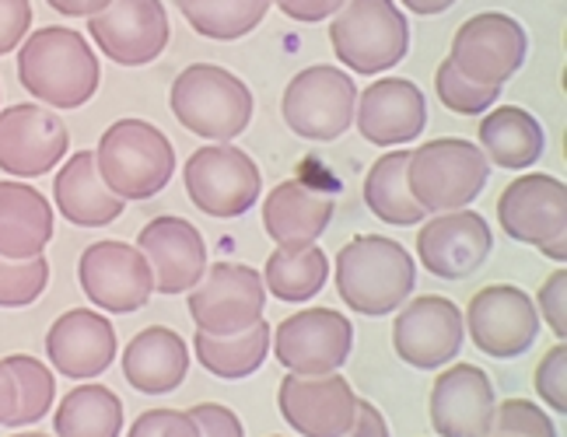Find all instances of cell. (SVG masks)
Listing matches in <instances>:
<instances>
[{"mask_svg":"<svg viewBox=\"0 0 567 437\" xmlns=\"http://www.w3.org/2000/svg\"><path fill=\"white\" fill-rule=\"evenodd\" d=\"M18 81L29 95L56 113H71L92 102L102 81L99 56L92 42L78 29H35L18 50Z\"/></svg>","mask_w":567,"mask_h":437,"instance_id":"1","label":"cell"},{"mask_svg":"<svg viewBox=\"0 0 567 437\" xmlns=\"http://www.w3.org/2000/svg\"><path fill=\"white\" fill-rule=\"evenodd\" d=\"M417 259L385 235H358L337 252V291L351 312L382 319L410 301Z\"/></svg>","mask_w":567,"mask_h":437,"instance_id":"2","label":"cell"},{"mask_svg":"<svg viewBox=\"0 0 567 437\" xmlns=\"http://www.w3.org/2000/svg\"><path fill=\"white\" fill-rule=\"evenodd\" d=\"M95 165L120 200H155L176 171V147L147 119H116L99 137Z\"/></svg>","mask_w":567,"mask_h":437,"instance_id":"3","label":"cell"},{"mask_svg":"<svg viewBox=\"0 0 567 437\" xmlns=\"http://www.w3.org/2000/svg\"><path fill=\"white\" fill-rule=\"evenodd\" d=\"M172 116H176L193 137L228 144L243 137L252 123V92L249 84L217 67V63H193L172 81Z\"/></svg>","mask_w":567,"mask_h":437,"instance_id":"4","label":"cell"},{"mask_svg":"<svg viewBox=\"0 0 567 437\" xmlns=\"http://www.w3.org/2000/svg\"><path fill=\"white\" fill-rule=\"evenodd\" d=\"M491 179V162L480 144L466 137L424 141L410 150L406 189L424 214H445L470 207Z\"/></svg>","mask_w":567,"mask_h":437,"instance_id":"5","label":"cell"},{"mask_svg":"<svg viewBox=\"0 0 567 437\" xmlns=\"http://www.w3.org/2000/svg\"><path fill=\"white\" fill-rule=\"evenodd\" d=\"M333 56L354 74H385L410 50V25L396 0H343L330 25Z\"/></svg>","mask_w":567,"mask_h":437,"instance_id":"6","label":"cell"},{"mask_svg":"<svg viewBox=\"0 0 567 437\" xmlns=\"http://www.w3.org/2000/svg\"><path fill=\"white\" fill-rule=\"evenodd\" d=\"M358 84L354 77L333 67V63H316L291 77L284 87L280 113L291 134L312 144H333L354 126Z\"/></svg>","mask_w":567,"mask_h":437,"instance_id":"7","label":"cell"},{"mask_svg":"<svg viewBox=\"0 0 567 437\" xmlns=\"http://www.w3.org/2000/svg\"><path fill=\"white\" fill-rule=\"evenodd\" d=\"M183 183L193 207L204 210L207 217H221V221L249 214L264 196L259 165L235 144L196 147L183 168Z\"/></svg>","mask_w":567,"mask_h":437,"instance_id":"8","label":"cell"},{"mask_svg":"<svg viewBox=\"0 0 567 437\" xmlns=\"http://www.w3.org/2000/svg\"><path fill=\"white\" fill-rule=\"evenodd\" d=\"M189 319L207 336H238L264 319L267 288L246 262H214L189 291Z\"/></svg>","mask_w":567,"mask_h":437,"instance_id":"9","label":"cell"},{"mask_svg":"<svg viewBox=\"0 0 567 437\" xmlns=\"http://www.w3.org/2000/svg\"><path fill=\"white\" fill-rule=\"evenodd\" d=\"M270 350L295 375H333L354 350V325L337 309H305L270 330Z\"/></svg>","mask_w":567,"mask_h":437,"instance_id":"10","label":"cell"},{"mask_svg":"<svg viewBox=\"0 0 567 437\" xmlns=\"http://www.w3.org/2000/svg\"><path fill=\"white\" fill-rule=\"evenodd\" d=\"M463 325L480 354L494 361H512L529 354V346L536 343L539 312L536 301L515 283H491V288L470 298Z\"/></svg>","mask_w":567,"mask_h":437,"instance_id":"11","label":"cell"},{"mask_svg":"<svg viewBox=\"0 0 567 437\" xmlns=\"http://www.w3.org/2000/svg\"><path fill=\"white\" fill-rule=\"evenodd\" d=\"M78 283L84 298L109 315L141 312L155 294V277H151L144 252L116 238H105L81 252Z\"/></svg>","mask_w":567,"mask_h":437,"instance_id":"12","label":"cell"},{"mask_svg":"<svg viewBox=\"0 0 567 437\" xmlns=\"http://www.w3.org/2000/svg\"><path fill=\"white\" fill-rule=\"evenodd\" d=\"M529 56V35L522 21L501 11H484L466 18L452 35L449 60L455 71L476 84L505 87V81L526 63Z\"/></svg>","mask_w":567,"mask_h":437,"instance_id":"13","label":"cell"},{"mask_svg":"<svg viewBox=\"0 0 567 437\" xmlns=\"http://www.w3.org/2000/svg\"><path fill=\"white\" fill-rule=\"evenodd\" d=\"M466 325L460 304L442 294H421L403 301L392 322V350L417 371H439L460 357Z\"/></svg>","mask_w":567,"mask_h":437,"instance_id":"14","label":"cell"},{"mask_svg":"<svg viewBox=\"0 0 567 437\" xmlns=\"http://www.w3.org/2000/svg\"><path fill=\"white\" fill-rule=\"evenodd\" d=\"M71 147L68 123L56 108L42 102H25L0 108V168L14 179L50 175Z\"/></svg>","mask_w":567,"mask_h":437,"instance_id":"15","label":"cell"},{"mask_svg":"<svg viewBox=\"0 0 567 437\" xmlns=\"http://www.w3.org/2000/svg\"><path fill=\"white\" fill-rule=\"evenodd\" d=\"M89 32L95 46L120 67H147L165 53L172 39L162 0H109L89 18Z\"/></svg>","mask_w":567,"mask_h":437,"instance_id":"16","label":"cell"},{"mask_svg":"<svg viewBox=\"0 0 567 437\" xmlns=\"http://www.w3.org/2000/svg\"><path fill=\"white\" fill-rule=\"evenodd\" d=\"M280 417L301 437H343L354 424L358 392L340 371L333 375H295L277 385Z\"/></svg>","mask_w":567,"mask_h":437,"instance_id":"17","label":"cell"},{"mask_svg":"<svg viewBox=\"0 0 567 437\" xmlns=\"http://www.w3.org/2000/svg\"><path fill=\"white\" fill-rule=\"evenodd\" d=\"M494 231L476 210H445L417 228V262L439 280H466L487 262Z\"/></svg>","mask_w":567,"mask_h":437,"instance_id":"18","label":"cell"},{"mask_svg":"<svg viewBox=\"0 0 567 437\" xmlns=\"http://www.w3.org/2000/svg\"><path fill=\"white\" fill-rule=\"evenodd\" d=\"M497 225L512 242L547 246L567 235V186L557 175L526 171L501 189Z\"/></svg>","mask_w":567,"mask_h":437,"instance_id":"19","label":"cell"},{"mask_svg":"<svg viewBox=\"0 0 567 437\" xmlns=\"http://www.w3.org/2000/svg\"><path fill=\"white\" fill-rule=\"evenodd\" d=\"M137 249L144 252L158 294H189L207 273V242L186 217H155L141 228Z\"/></svg>","mask_w":567,"mask_h":437,"instance_id":"20","label":"cell"},{"mask_svg":"<svg viewBox=\"0 0 567 437\" xmlns=\"http://www.w3.org/2000/svg\"><path fill=\"white\" fill-rule=\"evenodd\" d=\"M354 126L361 141L375 147H403L417 141L427 126V98L406 77H379L358 92Z\"/></svg>","mask_w":567,"mask_h":437,"instance_id":"21","label":"cell"},{"mask_svg":"<svg viewBox=\"0 0 567 437\" xmlns=\"http://www.w3.org/2000/svg\"><path fill=\"white\" fill-rule=\"evenodd\" d=\"M494 406V382L476 364H452L431 385V427L439 437H487Z\"/></svg>","mask_w":567,"mask_h":437,"instance_id":"22","label":"cell"},{"mask_svg":"<svg viewBox=\"0 0 567 437\" xmlns=\"http://www.w3.org/2000/svg\"><path fill=\"white\" fill-rule=\"evenodd\" d=\"M116 330L105 312L95 309H71L63 312L47 333V357L53 371L74 382H92L105 375L116 361Z\"/></svg>","mask_w":567,"mask_h":437,"instance_id":"23","label":"cell"},{"mask_svg":"<svg viewBox=\"0 0 567 437\" xmlns=\"http://www.w3.org/2000/svg\"><path fill=\"white\" fill-rule=\"evenodd\" d=\"M337 200L330 193L312 189L301 179H288L270 189L264 200V228L277 249H305L330 228Z\"/></svg>","mask_w":567,"mask_h":437,"instance_id":"24","label":"cell"},{"mask_svg":"<svg viewBox=\"0 0 567 437\" xmlns=\"http://www.w3.org/2000/svg\"><path fill=\"white\" fill-rule=\"evenodd\" d=\"M189 375V346L176 330L147 325L123 350V378L141 396H168Z\"/></svg>","mask_w":567,"mask_h":437,"instance_id":"25","label":"cell"},{"mask_svg":"<svg viewBox=\"0 0 567 437\" xmlns=\"http://www.w3.org/2000/svg\"><path fill=\"white\" fill-rule=\"evenodd\" d=\"M53 204L63 221L78 228H105L123 214V200L102 183L95 150H78L63 162L53 179Z\"/></svg>","mask_w":567,"mask_h":437,"instance_id":"26","label":"cell"},{"mask_svg":"<svg viewBox=\"0 0 567 437\" xmlns=\"http://www.w3.org/2000/svg\"><path fill=\"white\" fill-rule=\"evenodd\" d=\"M53 204L35 186L18 179L0 183V256L35 259L53 242Z\"/></svg>","mask_w":567,"mask_h":437,"instance_id":"27","label":"cell"},{"mask_svg":"<svg viewBox=\"0 0 567 437\" xmlns=\"http://www.w3.org/2000/svg\"><path fill=\"white\" fill-rule=\"evenodd\" d=\"M543 126L533 113L518 105H497L480 119V150L491 165L508 171H526L543 158Z\"/></svg>","mask_w":567,"mask_h":437,"instance_id":"28","label":"cell"},{"mask_svg":"<svg viewBox=\"0 0 567 437\" xmlns=\"http://www.w3.org/2000/svg\"><path fill=\"white\" fill-rule=\"evenodd\" d=\"M406 162L410 150L406 147H392L385 155L368 168L364 175V207L372 210L382 225L392 228H417L424 221V207L413 200L406 189Z\"/></svg>","mask_w":567,"mask_h":437,"instance_id":"29","label":"cell"},{"mask_svg":"<svg viewBox=\"0 0 567 437\" xmlns=\"http://www.w3.org/2000/svg\"><path fill=\"white\" fill-rule=\"evenodd\" d=\"M56 437H120L123 399L99 382H81L60 399L53 413Z\"/></svg>","mask_w":567,"mask_h":437,"instance_id":"30","label":"cell"},{"mask_svg":"<svg viewBox=\"0 0 567 437\" xmlns=\"http://www.w3.org/2000/svg\"><path fill=\"white\" fill-rule=\"evenodd\" d=\"M193 354L214 378L243 382V378L256 375L270 357V322L259 319L252 330L238 333V336H207L196 330Z\"/></svg>","mask_w":567,"mask_h":437,"instance_id":"31","label":"cell"},{"mask_svg":"<svg viewBox=\"0 0 567 437\" xmlns=\"http://www.w3.org/2000/svg\"><path fill=\"white\" fill-rule=\"evenodd\" d=\"M326 280H330V256L319 246H305V249H277L270 252L267 267H264V288L288 304H305L312 301Z\"/></svg>","mask_w":567,"mask_h":437,"instance_id":"32","label":"cell"},{"mask_svg":"<svg viewBox=\"0 0 567 437\" xmlns=\"http://www.w3.org/2000/svg\"><path fill=\"white\" fill-rule=\"evenodd\" d=\"M179 11L196 35L235 42L259 29V21L270 11V0H179Z\"/></svg>","mask_w":567,"mask_h":437,"instance_id":"33","label":"cell"},{"mask_svg":"<svg viewBox=\"0 0 567 437\" xmlns=\"http://www.w3.org/2000/svg\"><path fill=\"white\" fill-rule=\"evenodd\" d=\"M4 364L11 367L14 385H18V409L8 427H32L39 420H47V413L53 409V399H56L53 367L29 354H11L4 357Z\"/></svg>","mask_w":567,"mask_h":437,"instance_id":"34","label":"cell"},{"mask_svg":"<svg viewBox=\"0 0 567 437\" xmlns=\"http://www.w3.org/2000/svg\"><path fill=\"white\" fill-rule=\"evenodd\" d=\"M434 92H439L442 105L455 116H480V113H487V108H494V102L501 98V87L463 77L449 56L439 63V71H434Z\"/></svg>","mask_w":567,"mask_h":437,"instance_id":"35","label":"cell"},{"mask_svg":"<svg viewBox=\"0 0 567 437\" xmlns=\"http://www.w3.org/2000/svg\"><path fill=\"white\" fill-rule=\"evenodd\" d=\"M50 283L47 256L35 259H4L0 256V309H29L42 298Z\"/></svg>","mask_w":567,"mask_h":437,"instance_id":"36","label":"cell"},{"mask_svg":"<svg viewBox=\"0 0 567 437\" xmlns=\"http://www.w3.org/2000/svg\"><path fill=\"white\" fill-rule=\"evenodd\" d=\"M491 434H515V437H557L554 420L529 399H505L494 406Z\"/></svg>","mask_w":567,"mask_h":437,"instance_id":"37","label":"cell"},{"mask_svg":"<svg viewBox=\"0 0 567 437\" xmlns=\"http://www.w3.org/2000/svg\"><path fill=\"white\" fill-rule=\"evenodd\" d=\"M533 385L539 392V399L564 417L567 413V346H564V340H557L547 354H543V361L536 364Z\"/></svg>","mask_w":567,"mask_h":437,"instance_id":"38","label":"cell"},{"mask_svg":"<svg viewBox=\"0 0 567 437\" xmlns=\"http://www.w3.org/2000/svg\"><path fill=\"white\" fill-rule=\"evenodd\" d=\"M126 437H200L189 409H144Z\"/></svg>","mask_w":567,"mask_h":437,"instance_id":"39","label":"cell"},{"mask_svg":"<svg viewBox=\"0 0 567 437\" xmlns=\"http://www.w3.org/2000/svg\"><path fill=\"white\" fill-rule=\"evenodd\" d=\"M536 312L550 322V330H554L557 340L567 336V273L564 270H557V273H550L547 280H543Z\"/></svg>","mask_w":567,"mask_h":437,"instance_id":"40","label":"cell"},{"mask_svg":"<svg viewBox=\"0 0 567 437\" xmlns=\"http://www.w3.org/2000/svg\"><path fill=\"white\" fill-rule=\"evenodd\" d=\"M32 29V0H0V56L14 53Z\"/></svg>","mask_w":567,"mask_h":437,"instance_id":"41","label":"cell"},{"mask_svg":"<svg viewBox=\"0 0 567 437\" xmlns=\"http://www.w3.org/2000/svg\"><path fill=\"white\" fill-rule=\"evenodd\" d=\"M189 417L200 424V437H246V427L235 417V409L221 403H196Z\"/></svg>","mask_w":567,"mask_h":437,"instance_id":"42","label":"cell"},{"mask_svg":"<svg viewBox=\"0 0 567 437\" xmlns=\"http://www.w3.org/2000/svg\"><path fill=\"white\" fill-rule=\"evenodd\" d=\"M270 4H277V11L288 14L291 21H301V25H316V21L333 18L343 8V0H270Z\"/></svg>","mask_w":567,"mask_h":437,"instance_id":"43","label":"cell"},{"mask_svg":"<svg viewBox=\"0 0 567 437\" xmlns=\"http://www.w3.org/2000/svg\"><path fill=\"white\" fill-rule=\"evenodd\" d=\"M343 437H392V434H389V424L379 413V406L368 403V399H358L354 424H351V430H347Z\"/></svg>","mask_w":567,"mask_h":437,"instance_id":"44","label":"cell"},{"mask_svg":"<svg viewBox=\"0 0 567 437\" xmlns=\"http://www.w3.org/2000/svg\"><path fill=\"white\" fill-rule=\"evenodd\" d=\"M14 409H18V385H14L11 367L0 361V427L11 424Z\"/></svg>","mask_w":567,"mask_h":437,"instance_id":"45","label":"cell"},{"mask_svg":"<svg viewBox=\"0 0 567 437\" xmlns=\"http://www.w3.org/2000/svg\"><path fill=\"white\" fill-rule=\"evenodd\" d=\"M47 4L68 18H92L109 4V0H47Z\"/></svg>","mask_w":567,"mask_h":437,"instance_id":"46","label":"cell"},{"mask_svg":"<svg viewBox=\"0 0 567 437\" xmlns=\"http://www.w3.org/2000/svg\"><path fill=\"white\" fill-rule=\"evenodd\" d=\"M403 4L413 11V14H421V18H431V14H442L449 11L455 0H403Z\"/></svg>","mask_w":567,"mask_h":437,"instance_id":"47","label":"cell"},{"mask_svg":"<svg viewBox=\"0 0 567 437\" xmlns=\"http://www.w3.org/2000/svg\"><path fill=\"white\" fill-rule=\"evenodd\" d=\"M539 252L547 256V259L564 262V259H567V235H564V238H554V242H547V246H539Z\"/></svg>","mask_w":567,"mask_h":437,"instance_id":"48","label":"cell"},{"mask_svg":"<svg viewBox=\"0 0 567 437\" xmlns=\"http://www.w3.org/2000/svg\"><path fill=\"white\" fill-rule=\"evenodd\" d=\"M11 437H53V434H39V430H21V434H11Z\"/></svg>","mask_w":567,"mask_h":437,"instance_id":"49","label":"cell"},{"mask_svg":"<svg viewBox=\"0 0 567 437\" xmlns=\"http://www.w3.org/2000/svg\"><path fill=\"white\" fill-rule=\"evenodd\" d=\"M487 437H515V434H487Z\"/></svg>","mask_w":567,"mask_h":437,"instance_id":"50","label":"cell"},{"mask_svg":"<svg viewBox=\"0 0 567 437\" xmlns=\"http://www.w3.org/2000/svg\"><path fill=\"white\" fill-rule=\"evenodd\" d=\"M274 437H277V434H274Z\"/></svg>","mask_w":567,"mask_h":437,"instance_id":"51","label":"cell"}]
</instances>
